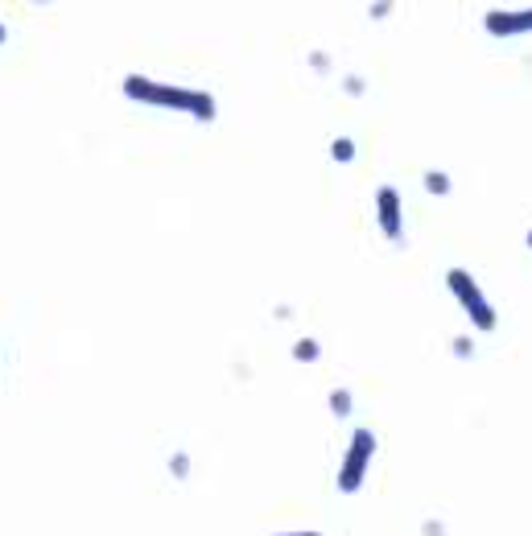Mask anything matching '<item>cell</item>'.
I'll return each instance as SVG.
<instances>
[{
  "label": "cell",
  "instance_id": "obj_3",
  "mask_svg": "<svg viewBox=\"0 0 532 536\" xmlns=\"http://www.w3.org/2000/svg\"><path fill=\"white\" fill-rule=\"evenodd\" d=\"M372 458H376V433L368 425H355L351 429V442H347V454L339 462L335 487L343 495H355L363 487V479H368V471H372Z\"/></svg>",
  "mask_w": 532,
  "mask_h": 536
},
{
  "label": "cell",
  "instance_id": "obj_19",
  "mask_svg": "<svg viewBox=\"0 0 532 536\" xmlns=\"http://www.w3.org/2000/svg\"><path fill=\"white\" fill-rule=\"evenodd\" d=\"M33 5H50V0H33Z\"/></svg>",
  "mask_w": 532,
  "mask_h": 536
},
{
  "label": "cell",
  "instance_id": "obj_8",
  "mask_svg": "<svg viewBox=\"0 0 532 536\" xmlns=\"http://www.w3.org/2000/svg\"><path fill=\"white\" fill-rule=\"evenodd\" d=\"M293 359L297 363H318L322 359V343L318 339H297L293 343Z\"/></svg>",
  "mask_w": 532,
  "mask_h": 536
},
{
  "label": "cell",
  "instance_id": "obj_17",
  "mask_svg": "<svg viewBox=\"0 0 532 536\" xmlns=\"http://www.w3.org/2000/svg\"><path fill=\"white\" fill-rule=\"evenodd\" d=\"M9 42V29H5V21H0V46H5Z\"/></svg>",
  "mask_w": 532,
  "mask_h": 536
},
{
  "label": "cell",
  "instance_id": "obj_16",
  "mask_svg": "<svg viewBox=\"0 0 532 536\" xmlns=\"http://www.w3.org/2000/svg\"><path fill=\"white\" fill-rule=\"evenodd\" d=\"M273 536H322V532H314V528H289V532H273Z\"/></svg>",
  "mask_w": 532,
  "mask_h": 536
},
{
  "label": "cell",
  "instance_id": "obj_18",
  "mask_svg": "<svg viewBox=\"0 0 532 536\" xmlns=\"http://www.w3.org/2000/svg\"><path fill=\"white\" fill-rule=\"evenodd\" d=\"M524 244H528V252H532V227H528V236H524Z\"/></svg>",
  "mask_w": 532,
  "mask_h": 536
},
{
  "label": "cell",
  "instance_id": "obj_13",
  "mask_svg": "<svg viewBox=\"0 0 532 536\" xmlns=\"http://www.w3.org/2000/svg\"><path fill=\"white\" fill-rule=\"evenodd\" d=\"M392 5H396V0H372V9H368V17H372V21H384V17L392 13Z\"/></svg>",
  "mask_w": 532,
  "mask_h": 536
},
{
  "label": "cell",
  "instance_id": "obj_1",
  "mask_svg": "<svg viewBox=\"0 0 532 536\" xmlns=\"http://www.w3.org/2000/svg\"><path fill=\"white\" fill-rule=\"evenodd\" d=\"M120 91H124V99H132V104L182 112V116H190L198 124H211L219 116V104H215L211 91H194V87H178V83H157L149 75H124Z\"/></svg>",
  "mask_w": 532,
  "mask_h": 536
},
{
  "label": "cell",
  "instance_id": "obj_9",
  "mask_svg": "<svg viewBox=\"0 0 532 536\" xmlns=\"http://www.w3.org/2000/svg\"><path fill=\"white\" fill-rule=\"evenodd\" d=\"M330 161L351 165V161H355V141H351V137H335V141H330Z\"/></svg>",
  "mask_w": 532,
  "mask_h": 536
},
{
  "label": "cell",
  "instance_id": "obj_7",
  "mask_svg": "<svg viewBox=\"0 0 532 536\" xmlns=\"http://www.w3.org/2000/svg\"><path fill=\"white\" fill-rule=\"evenodd\" d=\"M421 182H425V190L434 194V198H446V194L454 190V182H450V174H446V170H425V178H421Z\"/></svg>",
  "mask_w": 532,
  "mask_h": 536
},
{
  "label": "cell",
  "instance_id": "obj_11",
  "mask_svg": "<svg viewBox=\"0 0 532 536\" xmlns=\"http://www.w3.org/2000/svg\"><path fill=\"white\" fill-rule=\"evenodd\" d=\"M170 475H174V479H190V454H186V450H178V454L170 458Z\"/></svg>",
  "mask_w": 532,
  "mask_h": 536
},
{
  "label": "cell",
  "instance_id": "obj_6",
  "mask_svg": "<svg viewBox=\"0 0 532 536\" xmlns=\"http://www.w3.org/2000/svg\"><path fill=\"white\" fill-rule=\"evenodd\" d=\"M326 409H330V417L347 421V417L355 413V392H351V388H330V396H326Z\"/></svg>",
  "mask_w": 532,
  "mask_h": 536
},
{
  "label": "cell",
  "instance_id": "obj_2",
  "mask_svg": "<svg viewBox=\"0 0 532 536\" xmlns=\"http://www.w3.org/2000/svg\"><path fill=\"white\" fill-rule=\"evenodd\" d=\"M446 289H450V297L458 301V310L467 314V322L479 330V334H491L495 326H500V314H495V306H491V297L483 293V285L467 273V268H446Z\"/></svg>",
  "mask_w": 532,
  "mask_h": 536
},
{
  "label": "cell",
  "instance_id": "obj_14",
  "mask_svg": "<svg viewBox=\"0 0 532 536\" xmlns=\"http://www.w3.org/2000/svg\"><path fill=\"white\" fill-rule=\"evenodd\" d=\"M421 536H446V524L442 520H425L421 524Z\"/></svg>",
  "mask_w": 532,
  "mask_h": 536
},
{
  "label": "cell",
  "instance_id": "obj_10",
  "mask_svg": "<svg viewBox=\"0 0 532 536\" xmlns=\"http://www.w3.org/2000/svg\"><path fill=\"white\" fill-rule=\"evenodd\" d=\"M450 351H454V359H475V339H471V334H454Z\"/></svg>",
  "mask_w": 532,
  "mask_h": 536
},
{
  "label": "cell",
  "instance_id": "obj_12",
  "mask_svg": "<svg viewBox=\"0 0 532 536\" xmlns=\"http://www.w3.org/2000/svg\"><path fill=\"white\" fill-rule=\"evenodd\" d=\"M343 91H347V95H351V99H359V95H363V91H368V83H363V79H359V75H347V79H343Z\"/></svg>",
  "mask_w": 532,
  "mask_h": 536
},
{
  "label": "cell",
  "instance_id": "obj_5",
  "mask_svg": "<svg viewBox=\"0 0 532 536\" xmlns=\"http://www.w3.org/2000/svg\"><path fill=\"white\" fill-rule=\"evenodd\" d=\"M483 29L500 42L504 38H524V33H532V5L528 9H487Z\"/></svg>",
  "mask_w": 532,
  "mask_h": 536
},
{
  "label": "cell",
  "instance_id": "obj_4",
  "mask_svg": "<svg viewBox=\"0 0 532 536\" xmlns=\"http://www.w3.org/2000/svg\"><path fill=\"white\" fill-rule=\"evenodd\" d=\"M376 223H380V236L388 244H396V248L405 244V203H401V190L396 186L376 190Z\"/></svg>",
  "mask_w": 532,
  "mask_h": 536
},
{
  "label": "cell",
  "instance_id": "obj_15",
  "mask_svg": "<svg viewBox=\"0 0 532 536\" xmlns=\"http://www.w3.org/2000/svg\"><path fill=\"white\" fill-rule=\"evenodd\" d=\"M310 66H314V71H322V75H326V71H330V58H326L322 50H314V54H310Z\"/></svg>",
  "mask_w": 532,
  "mask_h": 536
}]
</instances>
